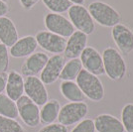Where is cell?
Instances as JSON below:
<instances>
[{
    "label": "cell",
    "mask_w": 133,
    "mask_h": 132,
    "mask_svg": "<svg viewBox=\"0 0 133 132\" xmlns=\"http://www.w3.org/2000/svg\"><path fill=\"white\" fill-rule=\"evenodd\" d=\"M101 56L103 61L104 75L113 82L121 81L127 72V66L121 53L112 47H108L103 50Z\"/></svg>",
    "instance_id": "1"
},
{
    "label": "cell",
    "mask_w": 133,
    "mask_h": 132,
    "mask_svg": "<svg viewBox=\"0 0 133 132\" xmlns=\"http://www.w3.org/2000/svg\"><path fill=\"white\" fill-rule=\"evenodd\" d=\"M88 10L94 23L96 22L102 27L112 28L121 21V16L118 11L103 1H92L89 5Z\"/></svg>",
    "instance_id": "2"
},
{
    "label": "cell",
    "mask_w": 133,
    "mask_h": 132,
    "mask_svg": "<svg viewBox=\"0 0 133 132\" xmlns=\"http://www.w3.org/2000/svg\"><path fill=\"white\" fill-rule=\"evenodd\" d=\"M76 83L79 87L84 96L90 100L98 102L104 98V87L98 77L83 69L76 78Z\"/></svg>",
    "instance_id": "3"
},
{
    "label": "cell",
    "mask_w": 133,
    "mask_h": 132,
    "mask_svg": "<svg viewBox=\"0 0 133 132\" xmlns=\"http://www.w3.org/2000/svg\"><path fill=\"white\" fill-rule=\"evenodd\" d=\"M68 16L77 31H81L88 36L94 32L95 23L90 16L88 8L83 5L72 4L68 10Z\"/></svg>",
    "instance_id": "4"
},
{
    "label": "cell",
    "mask_w": 133,
    "mask_h": 132,
    "mask_svg": "<svg viewBox=\"0 0 133 132\" xmlns=\"http://www.w3.org/2000/svg\"><path fill=\"white\" fill-rule=\"evenodd\" d=\"M89 112V106L84 101L81 102H69L62 106L58 120L65 126H72L84 119Z\"/></svg>",
    "instance_id": "5"
},
{
    "label": "cell",
    "mask_w": 133,
    "mask_h": 132,
    "mask_svg": "<svg viewBox=\"0 0 133 132\" xmlns=\"http://www.w3.org/2000/svg\"><path fill=\"white\" fill-rule=\"evenodd\" d=\"M18 116L29 127L35 128L40 124V108L25 94L16 101Z\"/></svg>",
    "instance_id": "6"
},
{
    "label": "cell",
    "mask_w": 133,
    "mask_h": 132,
    "mask_svg": "<svg viewBox=\"0 0 133 132\" xmlns=\"http://www.w3.org/2000/svg\"><path fill=\"white\" fill-rule=\"evenodd\" d=\"M44 25L47 31L57 34L64 38H69L76 30L69 18L62 14L48 13L44 17Z\"/></svg>",
    "instance_id": "7"
},
{
    "label": "cell",
    "mask_w": 133,
    "mask_h": 132,
    "mask_svg": "<svg viewBox=\"0 0 133 132\" xmlns=\"http://www.w3.org/2000/svg\"><path fill=\"white\" fill-rule=\"evenodd\" d=\"M24 94L38 106H43L49 100V94L46 85L38 77H25Z\"/></svg>",
    "instance_id": "8"
},
{
    "label": "cell",
    "mask_w": 133,
    "mask_h": 132,
    "mask_svg": "<svg viewBox=\"0 0 133 132\" xmlns=\"http://www.w3.org/2000/svg\"><path fill=\"white\" fill-rule=\"evenodd\" d=\"M38 46L43 50L52 54H62L64 53L66 44V39L61 37L50 31H40L35 36Z\"/></svg>",
    "instance_id": "9"
},
{
    "label": "cell",
    "mask_w": 133,
    "mask_h": 132,
    "mask_svg": "<svg viewBox=\"0 0 133 132\" xmlns=\"http://www.w3.org/2000/svg\"><path fill=\"white\" fill-rule=\"evenodd\" d=\"M83 69L96 77L104 75L102 56L94 47L88 46L79 56Z\"/></svg>",
    "instance_id": "10"
},
{
    "label": "cell",
    "mask_w": 133,
    "mask_h": 132,
    "mask_svg": "<svg viewBox=\"0 0 133 132\" xmlns=\"http://www.w3.org/2000/svg\"><path fill=\"white\" fill-rule=\"evenodd\" d=\"M65 63H66L65 57L61 54L53 55L49 58L46 66L40 74V80L43 82L45 85L52 84L60 78Z\"/></svg>",
    "instance_id": "11"
},
{
    "label": "cell",
    "mask_w": 133,
    "mask_h": 132,
    "mask_svg": "<svg viewBox=\"0 0 133 132\" xmlns=\"http://www.w3.org/2000/svg\"><path fill=\"white\" fill-rule=\"evenodd\" d=\"M111 37L121 53L127 55L133 51V32L126 25L119 23L112 27Z\"/></svg>",
    "instance_id": "12"
},
{
    "label": "cell",
    "mask_w": 133,
    "mask_h": 132,
    "mask_svg": "<svg viewBox=\"0 0 133 132\" xmlns=\"http://www.w3.org/2000/svg\"><path fill=\"white\" fill-rule=\"evenodd\" d=\"M49 56L44 52H36L27 57L21 66V75L23 77H37L41 74L47 62Z\"/></svg>",
    "instance_id": "13"
},
{
    "label": "cell",
    "mask_w": 133,
    "mask_h": 132,
    "mask_svg": "<svg viewBox=\"0 0 133 132\" xmlns=\"http://www.w3.org/2000/svg\"><path fill=\"white\" fill-rule=\"evenodd\" d=\"M87 47H88V35L76 30L66 40V48L64 51L65 57L70 60L79 58L81 54Z\"/></svg>",
    "instance_id": "14"
},
{
    "label": "cell",
    "mask_w": 133,
    "mask_h": 132,
    "mask_svg": "<svg viewBox=\"0 0 133 132\" xmlns=\"http://www.w3.org/2000/svg\"><path fill=\"white\" fill-rule=\"evenodd\" d=\"M38 47L35 36L27 35L22 38H19L15 42V44L10 47L9 55L13 58H27L30 55L35 53Z\"/></svg>",
    "instance_id": "15"
},
{
    "label": "cell",
    "mask_w": 133,
    "mask_h": 132,
    "mask_svg": "<svg viewBox=\"0 0 133 132\" xmlns=\"http://www.w3.org/2000/svg\"><path fill=\"white\" fill-rule=\"evenodd\" d=\"M94 127L97 132H124V127L120 119L115 116L102 113L94 118Z\"/></svg>",
    "instance_id": "16"
},
{
    "label": "cell",
    "mask_w": 133,
    "mask_h": 132,
    "mask_svg": "<svg viewBox=\"0 0 133 132\" xmlns=\"http://www.w3.org/2000/svg\"><path fill=\"white\" fill-rule=\"evenodd\" d=\"M5 91L6 95L14 101H17L24 95V78L20 72L16 71L8 72Z\"/></svg>",
    "instance_id": "17"
},
{
    "label": "cell",
    "mask_w": 133,
    "mask_h": 132,
    "mask_svg": "<svg viewBox=\"0 0 133 132\" xmlns=\"http://www.w3.org/2000/svg\"><path fill=\"white\" fill-rule=\"evenodd\" d=\"M19 39L14 22L8 17H0V43L10 48Z\"/></svg>",
    "instance_id": "18"
},
{
    "label": "cell",
    "mask_w": 133,
    "mask_h": 132,
    "mask_svg": "<svg viewBox=\"0 0 133 132\" xmlns=\"http://www.w3.org/2000/svg\"><path fill=\"white\" fill-rule=\"evenodd\" d=\"M60 91L62 95L71 102H81L84 101L85 96L81 90L76 82L71 81H62L60 84Z\"/></svg>",
    "instance_id": "19"
},
{
    "label": "cell",
    "mask_w": 133,
    "mask_h": 132,
    "mask_svg": "<svg viewBox=\"0 0 133 132\" xmlns=\"http://www.w3.org/2000/svg\"><path fill=\"white\" fill-rule=\"evenodd\" d=\"M60 109H61V104L58 100L56 99L48 100L40 109V121L46 125L54 123L58 119Z\"/></svg>",
    "instance_id": "20"
},
{
    "label": "cell",
    "mask_w": 133,
    "mask_h": 132,
    "mask_svg": "<svg viewBox=\"0 0 133 132\" xmlns=\"http://www.w3.org/2000/svg\"><path fill=\"white\" fill-rule=\"evenodd\" d=\"M83 70V65L79 58L77 59H71L65 63L64 68L62 70L60 78L62 81H71L75 82L76 78L78 77L79 72Z\"/></svg>",
    "instance_id": "21"
},
{
    "label": "cell",
    "mask_w": 133,
    "mask_h": 132,
    "mask_svg": "<svg viewBox=\"0 0 133 132\" xmlns=\"http://www.w3.org/2000/svg\"><path fill=\"white\" fill-rule=\"evenodd\" d=\"M0 116L16 119L18 117L16 101L9 98L6 94H0Z\"/></svg>",
    "instance_id": "22"
},
{
    "label": "cell",
    "mask_w": 133,
    "mask_h": 132,
    "mask_svg": "<svg viewBox=\"0 0 133 132\" xmlns=\"http://www.w3.org/2000/svg\"><path fill=\"white\" fill-rule=\"evenodd\" d=\"M42 2L51 13L57 14L68 12L70 7L72 5L70 0H42Z\"/></svg>",
    "instance_id": "23"
},
{
    "label": "cell",
    "mask_w": 133,
    "mask_h": 132,
    "mask_svg": "<svg viewBox=\"0 0 133 132\" xmlns=\"http://www.w3.org/2000/svg\"><path fill=\"white\" fill-rule=\"evenodd\" d=\"M0 132H25V129L16 119L0 116Z\"/></svg>",
    "instance_id": "24"
},
{
    "label": "cell",
    "mask_w": 133,
    "mask_h": 132,
    "mask_svg": "<svg viewBox=\"0 0 133 132\" xmlns=\"http://www.w3.org/2000/svg\"><path fill=\"white\" fill-rule=\"evenodd\" d=\"M121 122L126 132H133V103H127L121 111Z\"/></svg>",
    "instance_id": "25"
},
{
    "label": "cell",
    "mask_w": 133,
    "mask_h": 132,
    "mask_svg": "<svg viewBox=\"0 0 133 132\" xmlns=\"http://www.w3.org/2000/svg\"><path fill=\"white\" fill-rule=\"evenodd\" d=\"M95 127H94V122L90 118H84L76 126L72 128L71 132H95Z\"/></svg>",
    "instance_id": "26"
},
{
    "label": "cell",
    "mask_w": 133,
    "mask_h": 132,
    "mask_svg": "<svg viewBox=\"0 0 133 132\" xmlns=\"http://www.w3.org/2000/svg\"><path fill=\"white\" fill-rule=\"evenodd\" d=\"M9 68V52L5 45L0 43V72H7Z\"/></svg>",
    "instance_id": "27"
},
{
    "label": "cell",
    "mask_w": 133,
    "mask_h": 132,
    "mask_svg": "<svg viewBox=\"0 0 133 132\" xmlns=\"http://www.w3.org/2000/svg\"><path fill=\"white\" fill-rule=\"evenodd\" d=\"M38 132H68V127L61 123H51L42 127Z\"/></svg>",
    "instance_id": "28"
},
{
    "label": "cell",
    "mask_w": 133,
    "mask_h": 132,
    "mask_svg": "<svg viewBox=\"0 0 133 132\" xmlns=\"http://www.w3.org/2000/svg\"><path fill=\"white\" fill-rule=\"evenodd\" d=\"M40 0H19L20 5L22 6V8L24 10H31L32 8H34V6L36 5Z\"/></svg>",
    "instance_id": "29"
},
{
    "label": "cell",
    "mask_w": 133,
    "mask_h": 132,
    "mask_svg": "<svg viewBox=\"0 0 133 132\" xmlns=\"http://www.w3.org/2000/svg\"><path fill=\"white\" fill-rule=\"evenodd\" d=\"M7 77H8L7 72H0V94H3V91L5 90Z\"/></svg>",
    "instance_id": "30"
},
{
    "label": "cell",
    "mask_w": 133,
    "mask_h": 132,
    "mask_svg": "<svg viewBox=\"0 0 133 132\" xmlns=\"http://www.w3.org/2000/svg\"><path fill=\"white\" fill-rule=\"evenodd\" d=\"M9 5L7 4V2H4L2 0H0V17L6 16L9 13Z\"/></svg>",
    "instance_id": "31"
},
{
    "label": "cell",
    "mask_w": 133,
    "mask_h": 132,
    "mask_svg": "<svg viewBox=\"0 0 133 132\" xmlns=\"http://www.w3.org/2000/svg\"><path fill=\"white\" fill-rule=\"evenodd\" d=\"M72 2V4H75V5H83L85 0H70Z\"/></svg>",
    "instance_id": "32"
},
{
    "label": "cell",
    "mask_w": 133,
    "mask_h": 132,
    "mask_svg": "<svg viewBox=\"0 0 133 132\" xmlns=\"http://www.w3.org/2000/svg\"><path fill=\"white\" fill-rule=\"evenodd\" d=\"M2 1H4V2H7V1H8V0H2Z\"/></svg>",
    "instance_id": "33"
}]
</instances>
